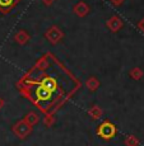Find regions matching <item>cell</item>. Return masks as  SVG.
I'll return each instance as SVG.
<instances>
[{
  "label": "cell",
  "instance_id": "cell-1",
  "mask_svg": "<svg viewBox=\"0 0 144 146\" xmlns=\"http://www.w3.org/2000/svg\"><path fill=\"white\" fill-rule=\"evenodd\" d=\"M75 10H77L79 14H82V15H83V14L87 13V10H88V7H87L84 3H79L77 7H75Z\"/></svg>",
  "mask_w": 144,
  "mask_h": 146
},
{
  "label": "cell",
  "instance_id": "cell-2",
  "mask_svg": "<svg viewBox=\"0 0 144 146\" xmlns=\"http://www.w3.org/2000/svg\"><path fill=\"white\" fill-rule=\"evenodd\" d=\"M13 3H14V0H0V7H4V8L12 7Z\"/></svg>",
  "mask_w": 144,
  "mask_h": 146
},
{
  "label": "cell",
  "instance_id": "cell-3",
  "mask_svg": "<svg viewBox=\"0 0 144 146\" xmlns=\"http://www.w3.org/2000/svg\"><path fill=\"white\" fill-rule=\"evenodd\" d=\"M111 1H114V3H116V4H119V3H121L123 0H111Z\"/></svg>",
  "mask_w": 144,
  "mask_h": 146
},
{
  "label": "cell",
  "instance_id": "cell-4",
  "mask_svg": "<svg viewBox=\"0 0 144 146\" xmlns=\"http://www.w3.org/2000/svg\"><path fill=\"white\" fill-rule=\"evenodd\" d=\"M45 3H46V4H50V3H52V0H44Z\"/></svg>",
  "mask_w": 144,
  "mask_h": 146
},
{
  "label": "cell",
  "instance_id": "cell-5",
  "mask_svg": "<svg viewBox=\"0 0 144 146\" xmlns=\"http://www.w3.org/2000/svg\"><path fill=\"white\" fill-rule=\"evenodd\" d=\"M140 28H142V29H144V21L142 22V23H140Z\"/></svg>",
  "mask_w": 144,
  "mask_h": 146
}]
</instances>
